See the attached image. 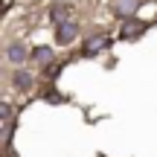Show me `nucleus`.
<instances>
[{"instance_id": "nucleus-1", "label": "nucleus", "mask_w": 157, "mask_h": 157, "mask_svg": "<svg viewBox=\"0 0 157 157\" xmlns=\"http://www.w3.org/2000/svg\"><path fill=\"white\" fill-rule=\"evenodd\" d=\"M143 32H146V23H143L140 17H128V21H122L119 38H122V41H137Z\"/></svg>"}, {"instance_id": "nucleus-2", "label": "nucleus", "mask_w": 157, "mask_h": 157, "mask_svg": "<svg viewBox=\"0 0 157 157\" xmlns=\"http://www.w3.org/2000/svg\"><path fill=\"white\" fill-rule=\"evenodd\" d=\"M76 38H78V26H76L73 21H67V23H58V26H56V41H58L61 47L73 44Z\"/></svg>"}, {"instance_id": "nucleus-3", "label": "nucleus", "mask_w": 157, "mask_h": 157, "mask_svg": "<svg viewBox=\"0 0 157 157\" xmlns=\"http://www.w3.org/2000/svg\"><path fill=\"white\" fill-rule=\"evenodd\" d=\"M108 47H111V38H108V35H93V38L84 41L82 52L84 56H99V52H105Z\"/></svg>"}, {"instance_id": "nucleus-4", "label": "nucleus", "mask_w": 157, "mask_h": 157, "mask_svg": "<svg viewBox=\"0 0 157 157\" xmlns=\"http://www.w3.org/2000/svg\"><path fill=\"white\" fill-rule=\"evenodd\" d=\"M143 0H113V15H119L122 21H128L137 9H140Z\"/></svg>"}, {"instance_id": "nucleus-5", "label": "nucleus", "mask_w": 157, "mask_h": 157, "mask_svg": "<svg viewBox=\"0 0 157 157\" xmlns=\"http://www.w3.org/2000/svg\"><path fill=\"white\" fill-rule=\"evenodd\" d=\"M6 56H9V61L15 64V67H21V64L26 61V56H29V52H26V47H23L21 41H15V44H9V50H6Z\"/></svg>"}, {"instance_id": "nucleus-6", "label": "nucleus", "mask_w": 157, "mask_h": 157, "mask_svg": "<svg viewBox=\"0 0 157 157\" xmlns=\"http://www.w3.org/2000/svg\"><path fill=\"white\" fill-rule=\"evenodd\" d=\"M70 15H73V9H70V6H64V3H56V6L50 9V17L56 21V26H58V23H67Z\"/></svg>"}, {"instance_id": "nucleus-7", "label": "nucleus", "mask_w": 157, "mask_h": 157, "mask_svg": "<svg viewBox=\"0 0 157 157\" xmlns=\"http://www.w3.org/2000/svg\"><path fill=\"white\" fill-rule=\"evenodd\" d=\"M32 58H35V64H41V67H50V64H52V50H50V47H35Z\"/></svg>"}, {"instance_id": "nucleus-8", "label": "nucleus", "mask_w": 157, "mask_h": 157, "mask_svg": "<svg viewBox=\"0 0 157 157\" xmlns=\"http://www.w3.org/2000/svg\"><path fill=\"white\" fill-rule=\"evenodd\" d=\"M12 84H15L17 90H29V87H32V76L23 73V70H15V76H12Z\"/></svg>"}, {"instance_id": "nucleus-9", "label": "nucleus", "mask_w": 157, "mask_h": 157, "mask_svg": "<svg viewBox=\"0 0 157 157\" xmlns=\"http://www.w3.org/2000/svg\"><path fill=\"white\" fill-rule=\"evenodd\" d=\"M9 6H12V0H3V9H6V12H9Z\"/></svg>"}]
</instances>
